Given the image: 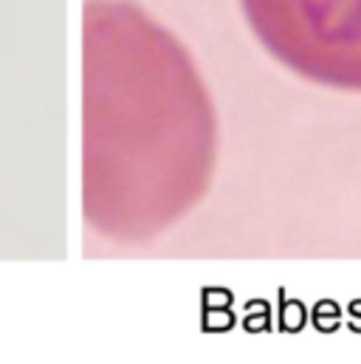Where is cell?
I'll return each mask as SVG.
<instances>
[{"label":"cell","instance_id":"obj_1","mask_svg":"<svg viewBox=\"0 0 361 364\" xmlns=\"http://www.w3.org/2000/svg\"><path fill=\"white\" fill-rule=\"evenodd\" d=\"M271 51L299 74L361 88V0H246Z\"/></svg>","mask_w":361,"mask_h":364}]
</instances>
